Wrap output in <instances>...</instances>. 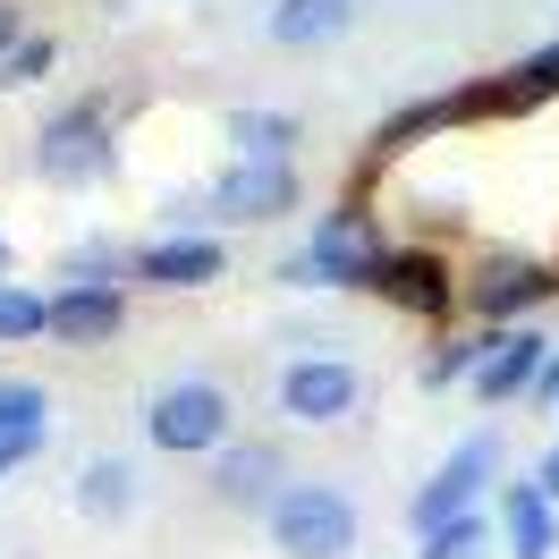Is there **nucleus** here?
I'll use <instances>...</instances> for the list:
<instances>
[{
    "label": "nucleus",
    "mask_w": 559,
    "mask_h": 559,
    "mask_svg": "<svg viewBox=\"0 0 559 559\" xmlns=\"http://www.w3.org/2000/svg\"><path fill=\"white\" fill-rule=\"evenodd\" d=\"M382 254H390V246H382V229H373V212H365V204H331L314 221L306 254L280 263V280H288V288H373Z\"/></svg>",
    "instance_id": "f257e3e1"
},
{
    "label": "nucleus",
    "mask_w": 559,
    "mask_h": 559,
    "mask_svg": "<svg viewBox=\"0 0 559 559\" xmlns=\"http://www.w3.org/2000/svg\"><path fill=\"white\" fill-rule=\"evenodd\" d=\"M263 525H272L280 559H348L356 534H365V518H356V500L340 484H288L263 509Z\"/></svg>",
    "instance_id": "f03ea898"
},
{
    "label": "nucleus",
    "mask_w": 559,
    "mask_h": 559,
    "mask_svg": "<svg viewBox=\"0 0 559 559\" xmlns=\"http://www.w3.org/2000/svg\"><path fill=\"white\" fill-rule=\"evenodd\" d=\"M144 441L162 457H212L221 441H238V407H229V390L221 382H170L153 390V407H144Z\"/></svg>",
    "instance_id": "7ed1b4c3"
},
{
    "label": "nucleus",
    "mask_w": 559,
    "mask_h": 559,
    "mask_svg": "<svg viewBox=\"0 0 559 559\" xmlns=\"http://www.w3.org/2000/svg\"><path fill=\"white\" fill-rule=\"evenodd\" d=\"M551 297H559V263H543V254H484L475 272L457 280V306L475 322H491V331L534 322Z\"/></svg>",
    "instance_id": "20e7f679"
},
{
    "label": "nucleus",
    "mask_w": 559,
    "mask_h": 559,
    "mask_svg": "<svg viewBox=\"0 0 559 559\" xmlns=\"http://www.w3.org/2000/svg\"><path fill=\"white\" fill-rule=\"evenodd\" d=\"M35 170L51 178V187H103L110 170H119V144H110V110L103 103H69L43 119L35 136Z\"/></svg>",
    "instance_id": "39448f33"
},
{
    "label": "nucleus",
    "mask_w": 559,
    "mask_h": 559,
    "mask_svg": "<svg viewBox=\"0 0 559 559\" xmlns=\"http://www.w3.org/2000/svg\"><path fill=\"white\" fill-rule=\"evenodd\" d=\"M212 221H246V229H263V221H288V212L306 204V178H297V162H229V170L204 187Z\"/></svg>",
    "instance_id": "423d86ee"
},
{
    "label": "nucleus",
    "mask_w": 559,
    "mask_h": 559,
    "mask_svg": "<svg viewBox=\"0 0 559 559\" xmlns=\"http://www.w3.org/2000/svg\"><path fill=\"white\" fill-rule=\"evenodd\" d=\"M491 466H500V441H491V432H466V441H457V450L432 466V484L407 500V525H416V534H432V525H450V518H466V509H484Z\"/></svg>",
    "instance_id": "0eeeda50"
},
{
    "label": "nucleus",
    "mask_w": 559,
    "mask_h": 559,
    "mask_svg": "<svg viewBox=\"0 0 559 559\" xmlns=\"http://www.w3.org/2000/svg\"><path fill=\"white\" fill-rule=\"evenodd\" d=\"M559 103V35L543 51H525L518 69L484 76V85H457L450 94V119H525V110Z\"/></svg>",
    "instance_id": "6e6552de"
},
{
    "label": "nucleus",
    "mask_w": 559,
    "mask_h": 559,
    "mask_svg": "<svg viewBox=\"0 0 559 559\" xmlns=\"http://www.w3.org/2000/svg\"><path fill=\"white\" fill-rule=\"evenodd\" d=\"M373 297L399 306V314H416V322H450L457 314V272L432 246H390L382 272H373Z\"/></svg>",
    "instance_id": "1a4fd4ad"
},
{
    "label": "nucleus",
    "mask_w": 559,
    "mask_h": 559,
    "mask_svg": "<svg viewBox=\"0 0 559 559\" xmlns=\"http://www.w3.org/2000/svg\"><path fill=\"white\" fill-rule=\"evenodd\" d=\"M356 399H365V373L348 356H297L280 373V416L288 424H340L356 416Z\"/></svg>",
    "instance_id": "9d476101"
},
{
    "label": "nucleus",
    "mask_w": 559,
    "mask_h": 559,
    "mask_svg": "<svg viewBox=\"0 0 559 559\" xmlns=\"http://www.w3.org/2000/svg\"><path fill=\"white\" fill-rule=\"evenodd\" d=\"M128 331V288L119 280H60L51 288V340L60 348H110Z\"/></svg>",
    "instance_id": "9b49d317"
},
{
    "label": "nucleus",
    "mask_w": 559,
    "mask_h": 559,
    "mask_svg": "<svg viewBox=\"0 0 559 559\" xmlns=\"http://www.w3.org/2000/svg\"><path fill=\"white\" fill-rule=\"evenodd\" d=\"M280 491H288V457H280L272 441H221V450H212V500H221V509L263 518Z\"/></svg>",
    "instance_id": "f8f14e48"
},
{
    "label": "nucleus",
    "mask_w": 559,
    "mask_h": 559,
    "mask_svg": "<svg viewBox=\"0 0 559 559\" xmlns=\"http://www.w3.org/2000/svg\"><path fill=\"white\" fill-rule=\"evenodd\" d=\"M543 356H551V340H543L534 322H509V331H491V348H484V365H475V382H466V390H475L484 407H509V399L534 390Z\"/></svg>",
    "instance_id": "ddd939ff"
},
{
    "label": "nucleus",
    "mask_w": 559,
    "mask_h": 559,
    "mask_svg": "<svg viewBox=\"0 0 559 559\" xmlns=\"http://www.w3.org/2000/svg\"><path fill=\"white\" fill-rule=\"evenodd\" d=\"M128 272L144 280V288H212V280L229 272V246L221 238H153V246H136L128 254Z\"/></svg>",
    "instance_id": "4468645a"
},
{
    "label": "nucleus",
    "mask_w": 559,
    "mask_h": 559,
    "mask_svg": "<svg viewBox=\"0 0 559 559\" xmlns=\"http://www.w3.org/2000/svg\"><path fill=\"white\" fill-rule=\"evenodd\" d=\"M500 534H509V559H551L559 551V500L534 475L500 484Z\"/></svg>",
    "instance_id": "2eb2a0df"
},
{
    "label": "nucleus",
    "mask_w": 559,
    "mask_h": 559,
    "mask_svg": "<svg viewBox=\"0 0 559 559\" xmlns=\"http://www.w3.org/2000/svg\"><path fill=\"white\" fill-rule=\"evenodd\" d=\"M348 26H356V0H272V17H263V35L280 51H331Z\"/></svg>",
    "instance_id": "dca6fc26"
},
{
    "label": "nucleus",
    "mask_w": 559,
    "mask_h": 559,
    "mask_svg": "<svg viewBox=\"0 0 559 559\" xmlns=\"http://www.w3.org/2000/svg\"><path fill=\"white\" fill-rule=\"evenodd\" d=\"M76 509H85L94 525H128V509H136V466H128V457H85Z\"/></svg>",
    "instance_id": "f3484780"
},
{
    "label": "nucleus",
    "mask_w": 559,
    "mask_h": 559,
    "mask_svg": "<svg viewBox=\"0 0 559 559\" xmlns=\"http://www.w3.org/2000/svg\"><path fill=\"white\" fill-rule=\"evenodd\" d=\"M221 128H229V144L246 162H297V119L288 110H229Z\"/></svg>",
    "instance_id": "a211bd4d"
},
{
    "label": "nucleus",
    "mask_w": 559,
    "mask_h": 559,
    "mask_svg": "<svg viewBox=\"0 0 559 559\" xmlns=\"http://www.w3.org/2000/svg\"><path fill=\"white\" fill-rule=\"evenodd\" d=\"M51 340V297H35L26 280H0V348Z\"/></svg>",
    "instance_id": "6ab92c4d"
},
{
    "label": "nucleus",
    "mask_w": 559,
    "mask_h": 559,
    "mask_svg": "<svg viewBox=\"0 0 559 559\" xmlns=\"http://www.w3.org/2000/svg\"><path fill=\"white\" fill-rule=\"evenodd\" d=\"M51 69H60V43L51 35H17L9 51H0V94H35Z\"/></svg>",
    "instance_id": "aec40b11"
},
{
    "label": "nucleus",
    "mask_w": 559,
    "mask_h": 559,
    "mask_svg": "<svg viewBox=\"0 0 559 559\" xmlns=\"http://www.w3.org/2000/svg\"><path fill=\"white\" fill-rule=\"evenodd\" d=\"M484 348H491V322H484V331H466V340H441V348L424 356V382H432V390H450V382H475Z\"/></svg>",
    "instance_id": "412c9836"
},
{
    "label": "nucleus",
    "mask_w": 559,
    "mask_h": 559,
    "mask_svg": "<svg viewBox=\"0 0 559 559\" xmlns=\"http://www.w3.org/2000/svg\"><path fill=\"white\" fill-rule=\"evenodd\" d=\"M484 543H491V518H484V509H466V518L432 525L416 559H484Z\"/></svg>",
    "instance_id": "4be33fe9"
},
{
    "label": "nucleus",
    "mask_w": 559,
    "mask_h": 559,
    "mask_svg": "<svg viewBox=\"0 0 559 559\" xmlns=\"http://www.w3.org/2000/svg\"><path fill=\"white\" fill-rule=\"evenodd\" d=\"M43 416H51L43 382H17V373H0V432H17V424H43Z\"/></svg>",
    "instance_id": "5701e85b"
},
{
    "label": "nucleus",
    "mask_w": 559,
    "mask_h": 559,
    "mask_svg": "<svg viewBox=\"0 0 559 559\" xmlns=\"http://www.w3.org/2000/svg\"><path fill=\"white\" fill-rule=\"evenodd\" d=\"M60 280H128V254H110V246H76L69 263H60Z\"/></svg>",
    "instance_id": "b1692460"
},
{
    "label": "nucleus",
    "mask_w": 559,
    "mask_h": 559,
    "mask_svg": "<svg viewBox=\"0 0 559 559\" xmlns=\"http://www.w3.org/2000/svg\"><path fill=\"white\" fill-rule=\"evenodd\" d=\"M26 457H43V424H17V432H0V475H17Z\"/></svg>",
    "instance_id": "393cba45"
},
{
    "label": "nucleus",
    "mask_w": 559,
    "mask_h": 559,
    "mask_svg": "<svg viewBox=\"0 0 559 559\" xmlns=\"http://www.w3.org/2000/svg\"><path fill=\"white\" fill-rule=\"evenodd\" d=\"M525 399H543V407H559V348L543 356V373H534V390H525Z\"/></svg>",
    "instance_id": "a878e982"
},
{
    "label": "nucleus",
    "mask_w": 559,
    "mask_h": 559,
    "mask_svg": "<svg viewBox=\"0 0 559 559\" xmlns=\"http://www.w3.org/2000/svg\"><path fill=\"white\" fill-rule=\"evenodd\" d=\"M17 35H26V9H17V0H0V51H9Z\"/></svg>",
    "instance_id": "bb28decb"
},
{
    "label": "nucleus",
    "mask_w": 559,
    "mask_h": 559,
    "mask_svg": "<svg viewBox=\"0 0 559 559\" xmlns=\"http://www.w3.org/2000/svg\"><path fill=\"white\" fill-rule=\"evenodd\" d=\"M534 484H543V491L559 500V450H543V466H534Z\"/></svg>",
    "instance_id": "cd10ccee"
},
{
    "label": "nucleus",
    "mask_w": 559,
    "mask_h": 559,
    "mask_svg": "<svg viewBox=\"0 0 559 559\" xmlns=\"http://www.w3.org/2000/svg\"><path fill=\"white\" fill-rule=\"evenodd\" d=\"M0 280H9V238H0Z\"/></svg>",
    "instance_id": "c85d7f7f"
}]
</instances>
